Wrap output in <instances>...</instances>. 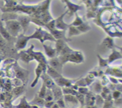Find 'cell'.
Here are the masks:
<instances>
[{
	"instance_id": "4fadbf2b",
	"label": "cell",
	"mask_w": 122,
	"mask_h": 108,
	"mask_svg": "<svg viewBox=\"0 0 122 108\" xmlns=\"http://www.w3.org/2000/svg\"><path fill=\"white\" fill-rule=\"evenodd\" d=\"M44 47L45 49V52L46 53L47 55L50 57H53L54 56L55 54L56 53V49H52V47L50 46H46V45H44Z\"/></svg>"
},
{
	"instance_id": "7c38bea8",
	"label": "cell",
	"mask_w": 122,
	"mask_h": 108,
	"mask_svg": "<svg viewBox=\"0 0 122 108\" xmlns=\"http://www.w3.org/2000/svg\"><path fill=\"white\" fill-rule=\"evenodd\" d=\"M66 13H65V14ZM65 14H63L60 17L58 18V19H57V20H56V26H57V27H58V28H66L67 27L66 24L65 23H64L63 22V20H62V19H63V16L65 15Z\"/></svg>"
},
{
	"instance_id": "ac0fdd59",
	"label": "cell",
	"mask_w": 122,
	"mask_h": 108,
	"mask_svg": "<svg viewBox=\"0 0 122 108\" xmlns=\"http://www.w3.org/2000/svg\"><path fill=\"white\" fill-rule=\"evenodd\" d=\"M95 102H96V106L97 107V108L102 107L103 106L104 103L103 99L100 96H97L96 99H95Z\"/></svg>"
},
{
	"instance_id": "3957f363",
	"label": "cell",
	"mask_w": 122,
	"mask_h": 108,
	"mask_svg": "<svg viewBox=\"0 0 122 108\" xmlns=\"http://www.w3.org/2000/svg\"><path fill=\"white\" fill-rule=\"evenodd\" d=\"M64 103L68 107L75 108L79 104L77 98L71 95H66L64 96Z\"/></svg>"
},
{
	"instance_id": "5b68a950",
	"label": "cell",
	"mask_w": 122,
	"mask_h": 108,
	"mask_svg": "<svg viewBox=\"0 0 122 108\" xmlns=\"http://www.w3.org/2000/svg\"><path fill=\"white\" fill-rule=\"evenodd\" d=\"M30 37H26L23 36H21L19 37V40H18L17 42L16 43V47L18 49H21L23 48L25 46H26V44L27 43V40L29 39H30Z\"/></svg>"
},
{
	"instance_id": "2e32d148",
	"label": "cell",
	"mask_w": 122,
	"mask_h": 108,
	"mask_svg": "<svg viewBox=\"0 0 122 108\" xmlns=\"http://www.w3.org/2000/svg\"><path fill=\"white\" fill-rule=\"evenodd\" d=\"M42 78H43V80H44V84H45V86H46L47 87H48V88H51V87L53 85L54 83L51 78H48V77H45V75L42 76Z\"/></svg>"
},
{
	"instance_id": "ffe728a7",
	"label": "cell",
	"mask_w": 122,
	"mask_h": 108,
	"mask_svg": "<svg viewBox=\"0 0 122 108\" xmlns=\"http://www.w3.org/2000/svg\"><path fill=\"white\" fill-rule=\"evenodd\" d=\"M46 92V86L45 85V84H43L42 87L41 88L40 92H39V94H38V97H40V98H41V99H44L45 98Z\"/></svg>"
},
{
	"instance_id": "f546056e",
	"label": "cell",
	"mask_w": 122,
	"mask_h": 108,
	"mask_svg": "<svg viewBox=\"0 0 122 108\" xmlns=\"http://www.w3.org/2000/svg\"><path fill=\"white\" fill-rule=\"evenodd\" d=\"M51 108H60L59 106H58V104L56 103H54L53 104H52V106L51 107Z\"/></svg>"
},
{
	"instance_id": "44dd1931",
	"label": "cell",
	"mask_w": 122,
	"mask_h": 108,
	"mask_svg": "<svg viewBox=\"0 0 122 108\" xmlns=\"http://www.w3.org/2000/svg\"><path fill=\"white\" fill-rule=\"evenodd\" d=\"M77 99L79 103L81 104V107H84L85 105V97L82 94H79L77 95Z\"/></svg>"
},
{
	"instance_id": "52a82bcc",
	"label": "cell",
	"mask_w": 122,
	"mask_h": 108,
	"mask_svg": "<svg viewBox=\"0 0 122 108\" xmlns=\"http://www.w3.org/2000/svg\"><path fill=\"white\" fill-rule=\"evenodd\" d=\"M15 108H35L34 106L30 105L26 101V97H23L20 100V103L18 105L14 106Z\"/></svg>"
},
{
	"instance_id": "6da1fadb",
	"label": "cell",
	"mask_w": 122,
	"mask_h": 108,
	"mask_svg": "<svg viewBox=\"0 0 122 108\" xmlns=\"http://www.w3.org/2000/svg\"><path fill=\"white\" fill-rule=\"evenodd\" d=\"M59 60L62 64H64L66 62L68 61L76 63H79L83 61V57H82V55H79V53L72 54V53H69L61 56L60 57Z\"/></svg>"
},
{
	"instance_id": "7a4b0ae2",
	"label": "cell",
	"mask_w": 122,
	"mask_h": 108,
	"mask_svg": "<svg viewBox=\"0 0 122 108\" xmlns=\"http://www.w3.org/2000/svg\"><path fill=\"white\" fill-rule=\"evenodd\" d=\"M7 26L10 33H11L14 36H15L17 34L20 28V24L16 21H8L7 22Z\"/></svg>"
},
{
	"instance_id": "603a6c76",
	"label": "cell",
	"mask_w": 122,
	"mask_h": 108,
	"mask_svg": "<svg viewBox=\"0 0 122 108\" xmlns=\"http://www.w3.org/2000/svg\"><path fill=\"white\" fill-rule=\"evenodd\" d=\"M80 33V32H79L78 30L76 29V28L73 27H70V30L69 32V36L74 35V34H78Z\"/></svg>"
},
{
	"instance_id": "5bb4252c",
	"label": "cell",
	"mask_w": 122,
	"mask_h": 108,
	"mask_svg": "<svg viewBox=\"0 0 122 108\" xmlns=\"http://www.w3.org/2000/svg\"><path fill=\"white\" fill-rule=\"evenodd\" d=\"M65 43L63 42V40H58L57 41V45H56V52L57 53H60L64 47L65 46Z\"/></svg>"
},
{
	"instance_id": "4316f807",
	"label": "cell",
	"mask_w": 122,
	"mask_h": 108,
	"mask_svg": "<svg viewBox=\"0 0 122 108\" xmlns=\"http://www.w3.org/2000/svg\"><path fill=\"white\" fill-rule=\"evenodd\" d=\"M82 23V20L80 18L78 17V16L77 15V18H76V20H75V21L74 22V23L73 24V25H75V26H77V25H80Z\"/></svg>"
},
{
	"instance_id": "d4e9b609",
	"label": "cell",
	"mask_w": 122,
	"mask_h": 108,
	"mask_svg": "<svg viewBox=\"0 0 122 108\" xmlns=\"http://www.w3.org/2000/svg\"><path fill=\"white\" fill-rule=\"evenodd\" d=\"M78 28L80 29V30L82 31V32H86L87 30H88L89 29V27L86 24H82L81 25L78 27Z\"/></svg>"
},
{
	"instance_id": "e575fe53",
	"label": "cell",
	"mask_w": 122,
	"mask_h": 108,
	"mask_svg": "<svg viewBox=\"0 0 122 108\" xmlns=\"http://www.w3.org/2000/svg\"></svg>"
},
{
	"instance_id": "f1b7e54d",
	"label": "cell",
	"mask_w": 122,
	"mask_h": 108,
	"mask_svg": "<svg viewBox=\"0 0 122 108\" xmlns=\"http://www.w3.org/2000/svg\"><path fill=\"white\" fill-rule=\"evenodd\" d=\"M115 103L117 104V106H121V104H122L121 99H116V100Z\"/></svg>"
},
{
	"instance_id": "9a60e30c",
	"label": "cell",
	"mask_w": 122,
	"mask_h": 108,
	"mask_svg": "<svg viewBox=\"0 0 122 108\" xmlns=\"http://www.w3.org/2000/svg\"><path fill=\"white\" fill-rule=\"evenodd\" d=\"M15 72H16L17 77L21 79H25V77L26 76V73H25V71L23 70H21L19 66H17V67L15 68Z\"/></svg>"
},
{
	"instance_id": "7402d4cb",
	"label": "cell",
	"mask_w": 122,
	"mask_h": 108,
	"mask_svg": "<svg viewBox=\"0 0 122 108\" xmlns=\"http://www.w3.org/2000/svg\"><path fill=\"white\" fill-rule=\"evenodd\" d=\"M56 103L58 104V106H59L60 108H65L66 104L63 98H60L58 100H57V102Z\"/></svg>"
},
{
	"instance_id": "484cf974",
	"label": "cell",
	"mask_w": 122,
	"mask_h": 108,
	"mask_svg": "<svg viewBox=\"0 0 122 108\" xmlns=\"http://www.w3.org/2000/svg\"><path fill=\"white\" fill-rule=\"evenodd\" d=\"M54 103V102H52V101H50V102H45L44 106H45L46 108H51V107L52 106V104Z\"/></svg>"
},
{
	"instance_id": "8fae6325",
	"label": "cell",
	"mask_w": 122,
	"mask_h": 108,
	"mask_svg": "<svg viewBox=\"0 0 122 108\" xmlns=\"http://www.w3.org/2000/svg\"><path fill=\"white\" fill-rule=\"evenodd\" d=\"M20 57H21V60L24 61L26 62H29L30 61L33 60V58L31 55L29 53H27L26 52H21L20 53Z\"/></svg>"
},
{
	"instance_id": "d6986e66",
	"label": "cell",
	"mask_w": 122,
	"mask_h": 108,
	"mask_svg": "<svg viewBox=\"0 0 122 108\" xmlns=\"http://www.w3.org/2000/svg\"><path fill=\"white\" fill-rule=\"evenodd\" d=\"M121 55H120V53L117 52H116V51H114L113 53L110 55L109 58V62H111L113 61L114 60H115L116 58H121Z\"/></svg>"
},
{
	"instance_id": "cb8c5ba5",
	"label": "cell",
	"mask_w": 122,
	"mask_h": 108,
	"mask_svg": "<svg viewBox=\"0 0 122 108\" xmlns=\"http://www.w3.org/2000/svg\"><path fill=\"white\" fill-rule=\"evenodd\" d=\"M113 102L110 100H107L104 103L103 108H112Z\"/></svg>"
},
{
	"instance_id": "4dcf8cb0",
	"label": "cell",
	"mask_w": 122,
	"mask_h": 108,
	"mask_svg": "<svg viewBox=\"0 0 122 108\" xmlns=\"http://www.w3.org/2000/svg\"><path fill=\"white\" fill-rule=\"evenodd\" d=\"M86 108H97L96 106H86Z\"/></svg>"
},
{
	"instance_id": "8992f818",
	"label": "cell",
	"mask_w": 122,
	"mask_h": 108,
	"mask_svg": "<svg viewBox=\"0 0 122 108\" xmlns=\"http://www.w3.org/2000/svg\"><path fill=\"white\" fill-rule=\"evenodd\" d=\"M45 100L43 99H41L38 97V96H36L34 99L29 104L32 106H38L39 108V107L44 106V104H45Z\"/></svg>"
},
{
	"instance_id": "9c48e42d",
	"label": "cell",
	"mask_w": 122,
	"mask_h": 108,
	"mask_svg": "<svg viewBox=\"0 0 122 108\" xmlns=\"http://www.w3.org/2000/svg\"><path fill=\"white\" fill-rule=\"evenodd\" d=\"M47 66H48L47 72L48 74L49 75H50L51 77H52V78H60L61 77L60 74L58 73L57 71H56L54 69H53L50 66H48V65Z\"/></svg>"
},
{
	"instance_id": "e0dca14e",
	"label": "cell",
	"mask_w": 122,
	"mask_h": 108,
	"mask_svg": "<svg viewBox=\"0 0 122 108\" xmlns=\"http://www.w3.org/2000/svg\"><path fill=\"white\" fill-rule=\"evenodd\" d=\"M54 99L53 94L52 92L50 90H48L46 92L45 96V99L46 102H50V101H52Z\"/></svg>"
},
{
	"instance_id": "d6a6232c",
	"label": "cell",
	"mask_w": 122,
	"mask_h": 108,
	"mask_svg": "<svg viewBox=\"0 0 122 108\" xmlns=\"http://www.w3.org/2000/svg\"><path fill=\"white\" fill-rule=\"evenodd\" d=\"M80 108H84V107H81Z\"/></svg>"
},
{
	"instance_id": "83f0119b",
	"label": "cell",
	"mask_w": 122,
	"mask_h": 108,
	"mask_svg": "<svg viewBox=\"0 0 122 108\" xmlns=\"http://www.w3.org/2000/svg\"><path fill=\"white\" fill-rule=\"evenodd\" d=\"M120 91H114V93H113V97H114V99H118V98L119 97V96H120Z\"/></svg>"
},
{
	"instance_id": "836d02e7",
	"label": "cell",
	"mask_w": 122,
	"mask_h": 108,
	"mask_svg": "<svg viewBox=\"0 0 122 108\" xmlns=\"http://www.w3.org/2000/svg\"><path fill=\"white\" fill-rule=\"evenodd\" d=\"M1 59H1V56H0V61H1Z\"/></svg>"
},
{
	"instance_id": "277c9868",
	"label": "cell",
	"mask_w": 122,
	"mask_h": 108,
	"mask_svg": "<svg viewBox=\"0 0 122 108\" xmlns=\"http://www.w3.org/2000/svg\"><path fill=\"white\" fill-rule=\"evenodd\" d=\"M50 64L51 65V67L54 69L58 73H61L62 65L63 64L60 62L59 59H57V58H53L50 61Z\"/></svg>"
},
{
	"instance_id": "ba28073f",
	"label": "cell",
	"mask_w": 122,
	"mask_h": 108,
	"mask_svg": "<svg viewBox=\"0 0 122 108\" xmlns=\"http://www.w3.org/2000/svg\"><path fill=\"white\" fill-rule=\"evenodd\" d=\"M43 70H44V69H43L42 66V65L39 64V65H38V66H37L36 69V78L35 79L33 84L31 85V87H34L35 85L36 84L37 82H38V79H39V78L40 77V76H41V73H42V72Z\"/></svg>"
},
{
	"instance_id": "30bf717a",
	"label": "cell",
	"mask_w": 122,
	"mask_h": 108,
	"mask_svg": "<svg viewBox=\"0 0 122 108\" xmlns=\"http://www.w3.org/2000/svg\"><path fill=\"white\" fill-rule=\"evenodd\" d=\"M52 94H53V96L54 97V99L56 100H57L59 99L62 98V92L61 91L60 88L58 87L55 86L52 91Z\"/></svg>"
},
{
	"instance_id": "1f68e13d",
	"label": "cell",
	"mask_w": 122,
	"mask_h": 108,
	"mask_svg": "<svg viewBox=\"0 0 122 108\" xmlns=\"http://www.w3.org/2000/svg\"><path fill=\"white\" fill-rule=\"evenodd\" d=\"M14 108V106H13L11 107V108Z\"/></svg>"
}]
</instances>
